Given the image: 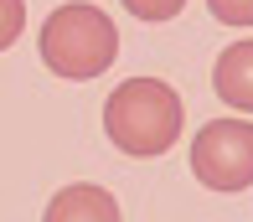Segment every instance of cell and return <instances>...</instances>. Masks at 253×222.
Segmentation results:
<instances>
[{
	"label": "cell",
	"instance_id": "5b68a950",
	"mask_svg": "<svg viewBox=\"0 0 253 222\" xmlns=\"http://www.w3.org/2000/svg\"><path fill=\"white\" fill-rule=\"evenodd\" d=\"M42 222H119V202H114L103 186L78 181V186H62V191L52 196V207H47Z\"/></svg>",
	"mask_w": 253,
	"mask_h": 222
},
{
	"label": "cell",
	"instance_id": "3957f363",
	"mask_svg": "<svg viewBox=\"0 0 253 222\" xmlns=\"http://www.w3.org/2000/svg\"><path fill=\"white\" fill-rule=\"evenodd\" d=\"M191 176L207 191H243L253 186V124L248 119H212L191 139Z\"/></svg>",
	"mask_w": 253,
	"mask_h": 222
},
{
	"label": "cell",
	"instance_id": "8992f818",
	"mask_svg": "<svg viewBox=\"0 0 253 222\" xmlns=\"http://www.w3.org/2000/svg\"><path fill=\"white\" fill-rule=\"evenodd\" d=\"M181 5H186V0H124V10H129L134 21H170V16H181Z\"/></svg>",
	"mask_w": 253,
	"mask_h": 222
},
{
	"label": "cell",
	"instance_id": "52a82bcc",
	"mask_svg": "<svg viewBox=\"0 0 253 222\" xmlns=\"http://www.w3.org/2000/svg\"><path fill=\"white\" fill-rule=\"evenodd\" d=\"M21 26H26V0H0V52L21 37Z\"/></svg>",
	"mask_w": 253,
	"mask_h": 222
},
{
	"label": "cell",
	"instance_id": "7a4b0ae2",
	"mask_svg": "<svg viewBox=\"0 0 253 222\" xmlns=\"http://www.w3.org/2000/svg\"><path fill=\"white\" fill-rule=\"evenodd\" d=\"M42 62L47 73L67 78V83H88V78L109 73L119 57V31L98 5H57L42 21Z\"/></svg>",
	"mask_w": 253,
	"mask_h": 222
},
{
	"label": "cell",
	"instance_id": "ba28073f",
	"mask_svg": "<svg viewBox=\"0 0 253 222\" xmlns=\"http://www.w3.org/2000/svg\"><path fill=\"white\" fill-rule=\"evenodd\" d=\"M207 10L222 26H253V0H207Z\"/></svg>",
	"mask_w": 253,
	"mask_h": 222
},
{
	"label": "cell",
	"instance_id": "277c9868",
	"mask_svg": "<svg viewBox=\"0 0 253 222\" xmlns=\"http://www.w3.org/2000/svg\"><path fill=\"white\" fill-rule=\"evenodd\" d=\"M212 88L227 109L253 114V42H233L212 67Z\"/></svg>",
	"mask_w": 253,
	"mask_h": 222
},
{
	"label": "cell",
	"instance_id": "6da1fadb",
	"mask_svg": "<svg viewBox=\"0 0 253 222\" xmlns=\"http://www.w3.org/2000/svg\"><path fill=\"white\" fill-rule=\"evenodd\" d=\"M181 119H186L181 93L160 78H129L103 103V134L114 139V150H124L134 160L166 155L181 139Z\"/></svg>",
	"mask_w": 253,
	"mask_h": 222
}]
</instances>
